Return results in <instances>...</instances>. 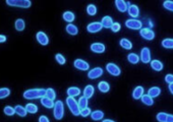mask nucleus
Segmentation results:
<instances>
[{"mask_svg": "<svg viewBox=\"0 0 173 122\" xmlns=\"http://www.w3.org/2000/svg\"><path fill=\"white\" fill-rule=\"evenodd\" d=\"M46 96V90L44 88H30L24 93V98L28 100H34L38 98H43Z\"/></svg>", "mask_w": 173, "mask_h": 122, "instance_id": "nucleus-1", "label": "nucleus"}, {"mask_svg": "<svg viewBox=\"0 0 173 122\" xmlns=\"http://www.w3.org/2000/svg\"><path fill=\"white\" fill-rule=\"evenodd\" d=\"M66 104H67L69 110H71V112L73 115L75 116L80 115V108L79 106V102H76L75 98H71V97L66 98Z\"/></svg>", "mask_w": 173, "mask_h": 122, "instance_id": "nucleus-2", "label": "nucleus"}, {"mask_svg": "<svg viewBox=\"0 0 173 122\" xmlns=\"http://www.w3.org/2000/svg\"><path fill=\"white\" fill-rule=\"evenodd\" d=\"M54 118L56 120H61L64 116V106L62 101H57L54 105Z\"/></svg>", "mask_w": 173, "mask_h": 122, "instance_id": "nucleus-3", "label": "nucleus"}, {"mask_svg": "<svg viewBox=\"0 0 173 122\" xmlns=\"http://www.w3.org/2000/svg\"><path fill=\"white\" fill-rule=\"evenodd\" d=\"M6 4L13 7H20V8H29L32 5L30 0H7Z\"/></svg>", "mask_w": 173, "mask_h": 122, "instance_id": "nucleus-4", "label": "nucleus"}, {"mask_svg": "<svg viewBox=\"0 0 173 122\" xmlns=\"http://www.w3.org/2000/svg\"><path fill=\"white\" fill-rule=\"evenodd\" d=\"M126 28L131 29H142L143 24L138 20H134V18H130V20H127L125 21Z\"/></svg>", "mask_w": 173, "mask_h": 122, "instance_id": "nucleus-5", "label": "nucleus"}, {"mask_svg": "<svg viewBox=\"0 0 173 122\" xmlns=\"http://www.w3.org/2000/svg\"><path fill=\"white\" fill-rule=\"evenodd\" d=\"M139 35H141L145 40H148V41H152L155 38V33L148 28L142 29L141 31H139Z\"/></svg>", "mask_w": 173, "mask_h": 122, "instance_id": "nucleus-6", "label": "nucleus"}, {"mask_svg": "<svg viewBox=\"0 0 173 122\" xmlns=\"http://www.w3.org/2000/svg\"><path fill=\"white\" fill-rule=\"evenodd\" d=\"M106 70H107L110 75H113V76H118V75H120V73H121L120 68L114 63H108L107 65H106Z\"/></svg>", "mask_w": 173, "mask_h": 122, "instance_id": "nucleus-7", "label": "nucleus"}, {"mask_svg": "<svg viewBox=\"0 0 173 122\" xmlns=\"http://www.w3.org/2000/svg\"><path fill=\"white\" fill-rule=\"evenodd\" d=\"M102 29H103L102 24L99 23V21H95V23H91L90 25H88L87 31L89 33H91V34H94V33L100 32Z\"/></svg>", "mask_w": 173, "mask_h": 122, "instance_id": "nucleus-8", "label": "nucleus"}, {"mask_svg": "<svg viewBox=\"0 0 173 122\" xmlns=\"http://www.w3.org/2000/svg\"><path fill=\"white\" fill-rule=\"evenodd\" d=\"M73 65H75V68H78L80 70H83V71L88 70L90 68L89 63H88L87 61L83 60V59H75V62H73Z\"/></svg>", "mask_w": 173, "mask_h": 122, "instance_id": "nucleus-9", "label": "nucleus"}, {"mask_svg": "<svg viewBox=\"0 0 173 122\" xmlns=\"http://www.w3.org/2000/svg\"><path fill=\"white\" fill-rule=\"evenodd\" d=\"M141 61L143 63H149L151 62V51L149 48H143L141 51Z\"/></svg>", "mask_w": 173, "mask_h": 122, "instance_id": "nucleus-10", "label": "nucleus"}, {"mask_svg": "<svg viewBox=\"0 0 173 122\" xmlns=\"http://www.w3.org/2000/svg\"><path fill=\"white\" fill-rule=\"evenodd\" d=\"M102 75H103V69L101 67H95L89 71L88 77H89L90 79H98V77L102 76Z\"/></svg>", "mask_w": 173, "mask_h": 122, "instance_id": "nucleus-11", "label": "nucleus"}, {"mask_svg": "<svg viewBox=\"0 0 173 122\" xmlns=\"http://www.w3.org/2000/svg\"><path fill=\"white\" fill-rule=\"evenodd\" d=\"M36 38H37V41H38L42 46H46V45H48V43H49V39H48L47 35L44 32L37 33Z\"/></svg>", "mask_w": 173, "mask_h": 122, "instance_id": "nucleus-12", "label": "nucleus"}, {"mask_svg": "<svg viewBox=\"0 0 173 122\" xmlns=\"http://www.w3.org/2000/svg\"><path fill=\"white\" fill-rule=\"evenodd\" d=\"M91 50L95 53H103L105 51V45L102 43H94L91 45Z\"/></svg>", "mask_w": 173, "mask_h": 122, "instance_id": "nucleus-13", "label": "nucleus"}, {"mask_svg": "<svg viewBox=\"0 0 173 122\" xmlns=\"http://www.w3.org/2000/svg\"><path fill=\"white\" fill-rule=\"evenodd\" d=\"M115 6H116V8L118 9L120 12H125L126 10L128 9L127 3L125 1H123V0H116V1H115Z\"/></svg>", "mask_w": 173, "mask_h": 122, "instance_id": "nucleus-14", "label": "nucleus"}, {"mask_svg": "<svg viewBox=\"0 0 173 122\" xmlns=\"http://www.w3.org/2000/svg\"><path fill=\"white\" fill-rule=\"evenodd\" d=\"M101 24L103 25V28H105V29H111L114 23H113L112 18L107 16H104V17L102 18Z\"/></svg>", "mask_w": 173, "mask_h": 122, "instance_id": "nucleus-15", "label": "nucleus"}, {"mask_svg": "<svg viewBox=\"0 0 173 122\" xmlns=\"http://www.w3.org/2000/svg\"><path fill=\"white\" fill-rule=\"evenodd\" d=\"M143 96V88L141 86L137 87L134 90V92H132V98H134V100L141 99Z\"/></svg>", "mask_w": 173, "mask_h": 122, "instance_id": "nucleus-16", "label": "nucleus"}, {"mask_svg": "<svg viewBox=\"0 0 173 122\" xmlns=\"http://www.w3.org/2000/svg\"><path fill=\"white\" fill-rule=\"evenodd\" d=\"M66 93H67L68 97L75 98V97H76V96L80 95V90L76 87H71L67 88V92H66Z\"/></svg>", "mask_w": 173, "mask_h": 122, "instance_id": "nucleus-17", "label": "nucleus"}, {"mask_svg": "<svg viewBox=\"0 0 173 122\" xmlns=\"http://www.w3.org/2000/svg\"><path fill=\"white\" fill-rule=\"evenodd\" d=\"M127 11H128V14H130L131 17H138L139 14V8L137 5L134 4V5L128 6Z\"/></svg>", "mask_w": 173, "mask_h": 122, "instance_id": "nucleus-18", "label": "nucleus"}, {"mask_svg": "<svg viewBox=\"0 0 173 122\" xmlns=\"http://www.w3.org/2000/svg\"><path fill=\"white\" fill-rule=\"evenodd\" d=\"M41 104L44 106V107H46V108L48 109H51V108H54V102H53V100H51L49 98H47V97H43L41 98Z\"/></svg>", "mask_w": 173, "mask_h": 122, "instance_id": "nucleus-19", "label": "nucleus"}, {"mask_svg": "<svg viewBox=\"0 0 173 122\" xmlns=\"http://www.w3.org/2000/svg\"><path fill=\"white\" fill-rule=\"evenodd\" d=\"M66 32L68 33L69 35L71 36H75L79 34V29L76 25H75L73 24H68L67 25H66Z\"/></svg>", "mask_w": 173, "mask_h": 122, "instance_id": "nucleus-20", "label": "nucleus"}, {"mask_svg": "<svg viewBox=\"0 0 173 122\" xmlns=\"http://www.w3.org/2000/svg\"><path fill=\"white\" fill-rule=\"evenodd\" d=\"M14 111H16V114H17V115L20 117H25L27 116V113H28L27 109L20 105H16V107H14Z\"/></svg>", "mask_w": 173, "mask_h": 122, "instance_id": "nucleus-21", "label": "nucleus"}, {"mask_svg": "<svg viewBox=\"0 0 173 122\" xmlns=\"http://www.w3.org/2000/svg\"><path fill=\"white\" fill-rule=\"evenodd\" d=\"M151 67L152 69H154L155 71H161L163 69V63L159 60H152L151 61Z\"/></svg>", "mask_w": 173, "mask_h": 122, "instance_id": "nucleus-22", "label": "nucleus"}, {"mask_svg": "<svg viewBox=\"0 0 173 122\" xmlns=\"http://www.w3.org/2000/svg\"><path fill=\"white\" fill-rule=\"evenodd\" d=\"M98 88H99V91L102 92V93H108L110 90V86L107 81L103 80V81H100V83H99Z\"/></svg>", "mask_w": 173, "mask_h": 122, "instance_id": "nucleus-23", "label": "nucleus"}, {"mask_svg": "<svg viewBox=\"0 0 173 122\" xmlns=\"http://www.w3.org/2000/svg\"><path fill=\"white\" fill-rule=\"evenodd\" d=\"M91 117H92V119L93 120L99 121V120L103 119V117H104V113L100 110H96V111H94V112L91 113Z\"/></svg>", "mask_w": 173, "mask_h": 122, "instance_id": "nucleus-24", "label": "nucleus"}, {"mask_svg": "<svg viewBox=\"0 0 173 122\" xmlns=\"http://www.w3.org/2000/svg\"><path fill=\"white\" fill-rule=\"evenodd\" d=\"M94 92H95L94 87L91 86V84H89V86H87L86 88H84V96L86 98L90 99V98H92V96L94 95Z\"/></svg>", "mask_w": 173, "mask_h": 122, "instance_id": "nucleus-25", "label": "nucleus"}, {"mask_svg": "<svg viewBox=\"0 0 173 122\" xmlns=\"http://www.w3.org/2000/svg\"><path fill=\"white\" fill-rule=\"evenodd\" d=\"M139 59H141V57L138 56L135 53H130V54L127 55V60L131 64H138L139 61Z\"/></svg>", "mask_w": 173, "mask_h": 122, "instance_id": "nucleus-26", "label": "nucleus"}, {"mask_svg": "<svg viewBox=\"0 0 173 122\" xmlns=\"http://www.w3.org/2000/svg\"><path fill=\"white\" fill-rule=\"evenodd\" d=\"M119 44H120V46L125 50H130L132 48V43L128 39H121Z\"/></svg>", "mask_w": 173, "mask_h": 122, "instance_id": "nucleus-27", "label": "nucleus"}, {"mask_svg": "<svg viewBox=\"0 0 173 122\" xmlns=\"http://www.w3.org/2000/svg\"><path fill=\"white\" fill-rule=\"evenodd\" d=\"M160 94H161V90H160V88H158V87L151 88L149 90V92H148V95L150 96V97H152V98H156Z\"/></svg>", "mask_w": 173, "mask_h": 122, "instance_id": "nucleus-28", "label": "nucleus"}, {"mask_svg": "<svg viewBox=\"0 0 173 122\" xmlns=\"http://www.w3.org/2000/svg\"><path fill=\"white\" fill-rule=\"evenodd\" d=\"M14 27H16V29L18 32H21L24 31L25 28V20H21V18H18V20H16V24H14Z\"/></svg>", "mask_w": 173, "mask_h": 122, "instance_id": "nucleus-29", "label": "nucleus"}, {"mask_svg": "<svg viewBox=\"0 0 173 122\" xmlns=\"http://www.w3.org/2000/svg\"><path fill=\"white\" fill-rule=\"evenodd\" d=\"M62 16H63V20L65 21H67V23H69V24H71L72 21L75 20V14H73L71 11H65Z\"/></svg>", "mask_w": 173, "mask_h": 122, "instance_id": "nucleus-30", "label": "nucleus"}, {"mask_svg": "<svg viewBox=\"0 0 173 122\" xmlns=\"http://www.w3.org/2000/svg\"><path fill=\"white\" fill-rule=\"evenodd\" d=\"M141 100H142V102L143 103V104L147 105V106H152V105L154 104V100H153V98L150 97V96H149L148 94H147V95H143V97L141 98Z\"/></svg>", "mask_w": 173, "mask_h": 122, "instance_id": "nucleus-31", "label": "nucleus"}, {"mask_svg": "<svg viewBox=\"0 0 173 122\" xmlns=\"http://www.w3.org/2000/svg\"><path fill=\"white\" fill-rule=\"evenodd\" d=\"M162 46L164 48H166V49H173V39L170 38H167V39H164L162 41Z\"/></svg>", "mask_w": 173, "mask_h": 122, "instance_id": "nucleus-32", "label": "nucleus"}, {"mask_svg": "<svg viewBox=\"0 0 173 122\" xmlns=\"http://www.w3.org/2000/svg\"><path fill=\"white\" fill-rule=\"evenodd\" d=\"M25 109H27L28 113H31V114H35L38 112V107L35 104H32V103H29V104L25 105Z\"/></svg>", "mask_w": 173, "mask_h": 122, "instance_id": "nucleus-33", "label": "nucleus"}, {"mask_svg": "<svg viewBox=\"0 0 173 122\" xmlns=\"http://www.w3.org/2000/svg\"><path fill=\"white\" fill-rule=\"evenodd\" d=\"M88 100H89V99L86 98L84 96H83L82 98H80V100H79V106H80V110H83V109L87 108V107H88Z\"/></svg>", "mask_w": 173, "mask_h": 122, "instance_id": "nucleus-34", "label": "nucleus"}, {"mask_svg": "<svg viewBox=\"0 0 173 122\" xmlns=\"http://www.w3.org/2000/svg\"><path fill=\"white\" fill-rule=\"evenodd\" d=\"M87 12L91 16H95V14L97 13V7H96L94 4H89L87 6Z\"/></svg>", "mask_w": 173, "mask_h": 122, "instance_id": "nucleus-35", "label": "nucleus"}, {"mask_svg": "<svg viewBox=\"0 0 173 122\" xmlns=\"http://www.w3.org/2000/svg\"><path fill=\"white\" fill-rule=\"evenodd\" d=\"M10 95V90L8 88H0V99L7 98Z\"/></svg>", "mask_w": 173, "mask_h": 122, "instance_id": "nucleus-36", "label": "nucleus"}, {"mask_svg": "<svg viewBox=\"0 0 173 122\" xmlns=\"http://www.w3.org/2000/svg\"><path fill=\"white\" fill-rule=\"evenodd\" d=\"M45 97L49 98L51 100H55V98H56V93H55V91L53 90V88H47L46 90V96Z\"/></svg>", "mask_w": 173, "mask_h": 122, "instance_id": "nucleus-37", "label": "nucleus"}, {"mask_svg": "<svg viewBox=\"0 0 173 122\" xmlns=\"http://www.w3.org/2000/svg\"><path fill=\"white\" fill-rule=\"evenodd\" d=\"M167 117H168V114L167 113H164V112H160L157 114V120L159 122H167Z\"/></svg>", "mask_w": 173, "mask_h": 122, "instance_id": "nucleus-38", "label": "nucleus"}, {"mask_svg": "<svg viewBox=\"0 0 173 122\" xmlns=\"http://www.w3.org/2000/svg\"><path fill=\"white\" fill-rule=\"evenodd\" d=\"M3 112H4L5 115L7 116H12L14 113H16V111H14V108H12L11 106H6L4 109H3Z\"/></svg>", "mask_w": 173, "mask_h": 122, "instance_id": "nucleus-39", "label": "nucleus"}, {"mask_svg": "<svg viewBox=\"0 0 173 122\" xmlns=\"http://www.w3.org/2000/svg\"><path fill=\"white\" fill-rule=\"evenodd\" d=\"M55 59H56V61H57L58 63H59L60 65H63V64H65V62H66V59H65V57H64L62 54H59V53L55 55Z\"/></svg>", "mask_w": 173, "mask_h": 122, "instance_id": "nucleus-40", "label": "nucleus"}, {"mask_svg": "<svg viewBox=\"0 0 173 122\" xmlns=\"http://www.w3.org/2000/svg\"><path fill=\"white\" fill-rule=\"evenodd\" d=\"M164 8H166L167 10H170V11H173V1H165L163 3Z\"/></svg>", "mask_w": 173, "mask_h": 122, "instance_id": "nucleus-41", "label": "nucleus"}, {"mask_svg": "<svg viewBox=\"0 0 173 122\" xmlns=\"http://www.w3.org/2000/svg\"><path fill=\"white\" fill-rule=\"evenodd\" d=\"M91 109L90 108H84V109H83V110H80V115H82L83 117H87V116H89V115H91Z\"/></svg>", "mask_w": 173, "mask_h": 122, "instance_id": "nucleus-42", "label": "nucleus"}, {"mask_svg": "<svg viewBox=\"0 0 173 122\" xmlns=\"http://www.w3.org/2000/svg\"><path fill=\"white\" fill-rule=\"evenodd\" d=\"M120 29H121V25H120L119 23H114L113 25H112V28H111V29H112V32H113V33H117V32H119V31H120Z\"/></svg>", "mask_w": 173, "mask_h": 122, "instance_id": "nucleus-43", "label": "nucleus"}, {"mask_svg": "<svg viewBox=\"0 0 173 122\" xmlns=\"http://www.w3.org/2000/svg\"><path fill=\"white\" fill-rule=\"evenodd\" d=\"M165 81H166L168 84H173V75H167L165 76Z\"/></svg>", "mask_w": 173, "mask_h": 122, "instance_id": "nucleus-44", "label": "nucleus"}, {"mask_svg": "<svg viewBox=\"0 0 173 122\" xmlns=\"http://www.w3.org/2000/svg\"><path fill=\"white\" fill-rule=\"evenodd\" d=\"M39 122H50V121H49V119H48L46 116L42 115V116L39 117Z\"/></svg>", "mask_w": 173, "mask_h": 122, "instance_id": "nucleus-45", "label": "nucleus"}, {"mask_svg": "<svg viewBox=\"0 0 173 122\" xmlns=\"http://www.w3.org/2000/svg\"><path fill=\"white\" fill-rule=\"evenodd\" d=\"M6 41V37L4 35H0V43H4Z\"/></svg>", "mask_w": 173, "mask_h": 122, "instance_id": "nucleus-46", "label": "nucleus"}, {"mask_svg": "<svg viewBox=\"0 0 173 122\" xmlns=\"http://www.w3.org/2000/svg\"><path fill=\"white\" fill-rule=\"evenodd\" d=\"M167 122H173V115H172V114H168Z\"/></svg>", "mask_w": 173, "mask_h": 122, "instance_id": "nucleus-47", "label": "nucleus"}, {"mask_svg": "<svg viewBox=\"0 0 173 122\" xmlns=\"http://www.w3.org/2000/svg\"><path fill=\"white\" fill-rule=\"evenodd\" d=\"M168 88H169V91H170V93L173 95V84H170L168 86Z\"/></svg>", "mask_w": 173, "mask_h": 122, "instance_id": "nucleus-48", "label": "nucleus"}, {"mask_svg": "<svg viewBox=\"0 0 173 122\" xmlns=\"http://www.w3.org/2000/svg\"><path fill=\"white\" fill-rule=\"evenodd\" d=\"M102 122H115V121H113L111 119H105V120H103Z\"/></svg>", "mask_w": 173, "mask_h": 122, "instance_id": "nucleus-49", "label": "nucleus"}]
</instances>
